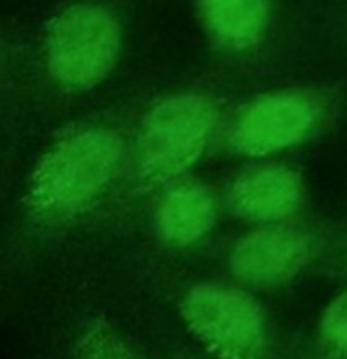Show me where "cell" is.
I'll list each match as a JSON object with an SVG mask.
<instances>
[{"instance_id":"obj_1","label":"cell","mask_w":347,"mask_h":359,"mask_svg":"<svg viewBox=\"0 0 347 359\" xmlns=\"http://www.w3.org/2000/svg\"><path fill=\"white\" fill-rule=\"evenodd\" d=\"M121 156V137L106 127L79 129L58 140L30 175V210L45 220L83 214L110 187Z\"/></svg>"},{"instance_id":"obj_2","label":"cell","mask_w":347,"mask_h":359,"mask_svg":"<svg viewBox=\"0 0 347 359\" xmlns=\"http://www.w3.org/2000/svg\"><path fill=\"white\" fill-rule=\"evenodd\" d=\"M218 121L212 97L181 93L157 102L142 118L136 140V167L148 187L167 184L204 154Z\"/></svg>"},{"instance_id":"obj_3","label":"cell","mask_w":347,"mask_h":359,"mask_svg":"<svg viewBox=\"0 0 347 359\" xmlns=\"http://www.w3.org/2000/svg\"><path fill=\"white\" fill-rule=\"evenodd\" d=\"M121 55V26L100 5H72L51 24L45 60L51 79L72 93L98 87Z\"/></svg>"},{"instance_id":"obj_4","label":"cell","mask_w":347,"mask_h":359,"mask_svg":"<svg viewBox=\"0 0 347 359\" xmlns=\"http://www.w3.org/2000/svg\"><path fill=\"white\" fill-rule=\"evenodd\" d=\"M191 332L221 359H261L269 344L267 315L244 290L199 283L181 304Z\"/></svg>"},{"instance_id":"obj_5","label":"cell","mask_w":347,"mask_h":359,"mask_svg":"<svg viewBox=\"0 0 347 359\" xmlns=\"http://www.w3.org/2000/svg\"><path fill=\"white\" fill-rule=\"evenodd\" d=\"M322 102L307 91H280L250 102L227 133L229 148L244 156H265L301 144L317 125Z\"/></svg>"},{"instance_id":"obj_6","label":"cell","mask_w":347,"mask_h":359,"mask_svg":"<svg viewBox=\"0 0 347 359\" xmlns=\"http://www.w3.org/2000/svg\"><path fill=\"white\" fill-rule=\"evenodd\" d=\"M311 258L309 237L282 222L265 224L242 237L231 256V273L256 287H275L294 279Z\"/></svg>"},{"instance_id":"obj_7","label":"cell","mask_w":347,"mask_h":359,"mask_svg":"<svg viewBox=\"0 0 347 359\" xmlns=\"http://www.w3.org/2000/svg\"><path fill=\"white\" fill-rule=\"evenodd\" d=\"M305 201L303 180L294 169L288 167H261L237 177L227 203L231 212L258 224H277L292 218Z\"/></svg>"},{"instance_id":"obj_8","label":"cell","mask_w":347,"mask_h":359,"mask_svg":"<svg viewBox=\"0 0 347 359\" xmlns=\"http://www.w3.org/2000/svg\"><path fill=\"white\" fill-rule=\"evenodd\" d=\"M218 205L208 187L178 184L169 189L155 214L161 239L174 248H189L199 243L216 224Z\"/></svg>"},{"instance_id":"obj_9","label":"cell","mask_w":347,"mask_h":359,"mask_svg":"<svg viewBox=\"0 0 347 359\" xmlns=\"http://www.w3.org/2000/svg\"><path fill=\"white\" fill-rule=\"evenodd\" d=\"M212 39L229 51L254 49L269 26V0H197Z\"/></svg>"},{"instance_id":"obj_10","label":"cell","mask_w":347,"mask_h":359,"mask_svg":"<svg viewBox=\"0 0 347 359\" xmlns=\"http://www.w3.org/2000/svg\"><path fill=\"white\" fill-rule=\"evenodd\" d=\"M320 338L334 359H347V292L326 306L320 321Z\"/></svg>"},{"instance_id":"obj_11","label":"cell","mask_w":347,"mask_h":359,"mask_svg":"<svg viewBox=\"0 0 347 359\" xmlns=\"http://www.w3.org/2000/svg\"><path fill=\"white\" fill-rule=\"evenodd\" d=\"M77 359H142L114 332L104 325H93L79 344Z\"/></svg>"}]
</instances>
